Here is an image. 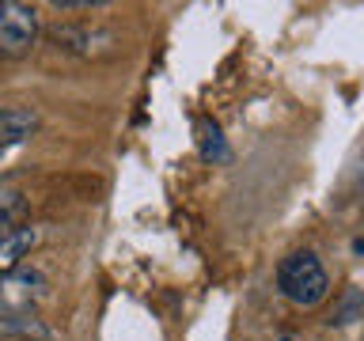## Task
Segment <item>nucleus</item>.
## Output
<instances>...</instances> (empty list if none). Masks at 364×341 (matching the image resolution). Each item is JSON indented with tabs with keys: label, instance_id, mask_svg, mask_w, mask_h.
Returning <instances> with one entry per match:
<instances>
[{
	"label": "nucleus",
	"instance_id": "nucleus-11",
	"mask_svg": "<svg viewBox=\"0 0 364 341\" xmlns=\"http://www.w3.org/2000/svg\"><path fill=\"white\" fill-rule=\"evenodd\" d=\"M23 341H31V337H23Z\"/></svg>",
	"mask_w": 364,
	"mask_h": 341
},
{
	"label": "nucleus",
	"instance_id": "nucleus-1",
	"mask_svg": "<svg viewBox=\"0 0 364 341\" xmlns=\"http://www.w3.org/2000/svg\"><path fill=\"white\" fill-rule=\"evenodd\" d=\"M277 288L284 300H292L296 307H315L326 300L330 292V281H326V269L311 250H296L281 261L277 269Z\"/></svg>",
	"mask_w": 364,
	"mask_h": 341
},
{
	"label": "nucleus",
	"instance_id": "nucleus-9",
	"mask_svg": "<svg viewBox=\"0 0 364 341\" xmlns=\"http://www.w3.org/2000/svg\"><path fill=\"white\" fill-rule=\"evenodd\" d=\"M23 209V197L16 190H0V235L11 232V220H16V212Z\"/></svg>",
	"mask_w": 364,
	"mask_h": 341
},
{
	"label": "nucleus",
	"instance_id": "nucleus-2",
	"mask_svg": "<svg viewBox=\"0 0 364 341\" xmlns=\"http://www.w3.org/2000/svg\"><path fill=\"white\" fill-rule=\"evenodd\" d=\"M38 42V11L19 0H4L0 4V57L16 61L27 57Z\"/></svg>",
	"mask_w": 364,
	"mask_h": 341
},
{
	"label": "nucleus",
	"instance_id": "nucleus-10",
	"mask_svg": "<svg viewBox=\"0 0 364 341\" xmlns=\"http://www.w3.org/2000/svg\"><path fill=\"white\" fill-rule=\"evenodd\" d=\"M277 341H296V337H277Z\"/></svg>",
	"mask_w": 364,
	"mask_h": 341
},
{
	"label": "nucleus",
	"instance_id": "nucleus-7",
	"mask_svg": "<svg viewBox=\"0 0 364 341\" xmlns=\"http://www.w3.org/2000/svg\"><path fill=\"white\" fill-rule=\"evenodd\" d=\"M357 318H360V288H349L334 307V315H330V326H346V323H357Z\"/></svg>",
	"mask_w": 364,
	"mask_h": 341
},
{
	"label": "nucleus",
	"instance_id": "nucleus-3",
	"mask_svg": "<svg viewBox=\"0 0 364 341\" xmlns=\"http://www.w3.org/2000/svg\"><path fill=\"white\" fill-rule=\"evenodd\" d=\"M46 277L34 269H11L8 277H0V307L4 315H27L31 303L42 296Z\"/></svg>",
	"mask_w": 364,
	"mask_h": 341
},
{
	"label": "nucleus",
	"instance_id": "nucleus-4",
	"mask_svg": "<svg viewBox=\"0 0 364 341\" xmlns=\"http://www.w3.org/2000/svg\"><path fill=\"white\" fill-rule=\"evenodd\" d=\"M34 129H38V114H34L31 107H8V110H0V159H4L11 148H19Z\"/></svg>",
	"mask_w": 364,
	"mask_h": 341
},
{
	"label": "nucleus",
	"instance_id": "nucleus-6",
	"mask_svg": "<svg viewBox=\"0 0 364 341\" xmlns=\"http://www.w3.org/2000/svg\"><path fill=\"white\" fill-rule=\"evenodd\" d=\"M50 38H53L57 45H65V50H73V53H91V42H95V34L84 31V27H53Z\"/></svg>",
	"mask_w": 364,
	"mask_h": 341
},
{
	"label": "nucleus",
	"instance_id": "nucleus-8",
	"mask_svg": "<svg viewBox=\"0 0 364 341\" xmlns=\"http://www.w3.org/2000/svg\"><path fill=\"white\" fill-rule=\"evenodd\" d=\"M201 156L205 159H228V148H224V136L213 121H201Z\"/></svg>",
	"mask_w": 364,
	"mask_h": 341
},
{
	"label": "nucleus",
	"instance_id": "nucleus-5",
	"mask_svg": "<svg viewBox=\"0 0 364 341\" xmlns=\"http://www.w3.org/2000/svg\"><path fill=\"white\" fill-rule=\"evenodd\" d=\"M34 227H11V232L0 235V269H11L16 261L34 247Z\"/></svg>",
	"mask_w": 364,
	"mask_h": 341
}]
</instances>
